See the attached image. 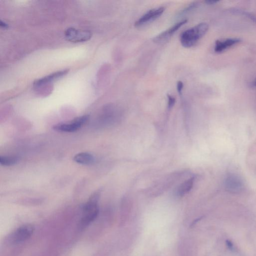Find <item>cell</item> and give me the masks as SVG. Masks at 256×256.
Masks as SVG:
<instances>
[{
  "label": "cell",
  "mask_w": 256,
  "mask_h": 256,
  "mask_svg": "<svg viewBox=\"0 0 256 256\" xmlns=\"http://www.w3.org/2000/svg\"><path fill=\"white\" fill-rule=\"evenodd\" d=\"M18 162V159L14 157H0V164L4 166H11L14 165Z\"/></svg>",
  "instance_id": "obj_13"
},
{
  "label": "cell",
  "mask_w": 256,
  "mask_h": 256,
  "mask_svg": "<svg viewBox=\"0 0 256 256\" xmlns=\"http://www.w3.org/2000/svg\"><path fill=\"white\" fill-rule=\"evenodd\" d=\"M168 106L169 108H172V107L175 105L176 102V99L173 96L170 95H168Z\"/></svg>",
  "instance_id": "obj_14"
},
{
  "label": "cell",
  "mask_w": 256,
  "mask_h": 256,
  "mask_svg": "<svg viewBox=\"0 0 256 256\" xmlns=\"http://www.w3.org/2000/svg\"><path fill=\"white\" fill-rule=\"evenodd\" d=\"M203 217H201L200 218H198V219H196L193 222H192V224H191V226L190 227H192L194 226L195 225V224H197V223L198 222L200 221L201 220V219H202Z\"/></svg>",
  "instance_id": "obj_18"
},
{
  "label": "cell",
  "mask_w": 256,
  "mask_h": 256,
  "mask_svg": "<svg viewBox=\"0 0 256 256\" xmlns=\"http://www.w3.org/2000/svg\"><path fill=\"white\" fill-rule=\"evenodd\" d=\"M224 185L226 190L231 193H239L244 188L243 180L234 174L227 175L224 181Z\"/></svg>",
  "instance_id": "obj_4"
},
{
  "label": "cell",
  "mask_w": 256,
  "mask_h": 256,
  "mask_svg": "<svg viewBox=\"0 0 256 256\" xmlns=\"http://www.w3.org/2000/svg\"><path fill=\"white\" fill-rule=\"evenodd\" d=\"M69 72L68 70H65L61 71L59 72H55L53 73L52 74L43 77L42 78L37 80V81H35L34 83V87L35 88L39 87L41 86H43L46 84L49 83L52 81H53L56 79L61 78L63 77Z\"/></svg>",
  "instance_id": "obj_9"
},
{
  "label": "cell",
  "mask_w": 256,
  "mask_h": 256,
  "mask_svg": "<svg viewBox=\"0 0 256 256\" xmlns=\"http://www.w3.org/2000/svg\"><path fill=\"white\" fill-rule=\"evenodd\" d=\"M208 29V25L206 23H202L187 30L181 35V44L185 48L192 47L206 34Z\"/></svg>",
  "instance_id": "obj_2"
},
{
  "label": "cell",
  "mask_w": 256,
  "mask_h": 256,
  "mask_svg": "<svg viewBox=\"0 0 256 256\" xmlns=\"http://www.w3.org/2000/svg\"><path fill=\"white\" fill-rule=\"evenodd\" d=\"M241 42V39L239 38H229L225 40H218L216 42L215 45V51L217 53H221L229 48Z\"/></svg>",
  "instance_id": "obj_10"
},
{
  "label": "cell",
  "mask_w": 256,
  "mask_h": 256,
  "mask_svg": "<svg viewBox=\"0 0 256 256\" xmlns=\"http://www.w3.org/2000/svg\"><path fill=\"white\" fill-rule=\"evenodd\" d=\"M0 26L3 29L8 28L9 27L8 25L6 24L5 23H4V22H2V21H1V22H0Z\"/></svg>",
  "instance_id": "obj_19"
},
{
  "label": "cell",
  "mask_w": 256,
  "mask_h": 256,
  "mask_svg": "<svg viewBox=\"0 0 256 256\" xmlns=\"http://www.w3.org/2000/svg\"><path fill=\"white\" fill-rule=\"evenodd\" d=\"M100 196L99 193L95 192L91 195L87 202L83 207V216L80 224L81 228L87 227L98 216V202Z\"/></svg>",
  "instance_id": "obj_1"
},
{
  "label": "cell",
  "mask_w": 256,
  "mask_h": 256,
  "mask_svg": "<svg viewBox=\"0 0 256 256\" xmlns=\"http://www.w3.org/2000/svg\"><path fill=\"white\" fill-rule=\"evenodd\" d=\"M73 160L76 163L84 165H89L95 161V158L88 153H80L75 156Z\"/></svg>",
  "instance_id": "obj_11"
},
{
  "label": "cell",
  "mask_w": 256,
  "mask_h": 256,
  "mask_svg": "<svg viewBox=\"0 0 256 256\" xmlns=\"http://www.w3.org/2000/svg\"><path fill=\"white\" fill-rule=\"evenodd\" d=\"M34 231V227L32 225H25L18 228L12 236L13 242L19 243L26 241L32 236Z\"/></svg>",
  "instance_id": "obj_6"
},
{
  "label": "cell",
  "mask_w": 256,
  "mask_h": 256,
  "mask_svg": "<svg viewBox=\"0 0 256 256\" xmlns=\"http://www.w3.org/2000/svg\"><path fill=\"white\" fill-rule=\"evenodd\" d=\"M226 244L227 247L229 249H230V250H232V249L234 248V245H233L232 241H231L229 240H226Z\"/></svg>",
  "instance_id": "obj_16"
},
{
  "label": "cell",
  "mask_w": 256,
  "mask_h": 256,
  "mask_svg": "<svg viewBox=\"0 0 256 256\" xmlns=\"http://www.w3.org/2000/svg\"><path fill=\"white\" fill-rule=\"evenodd\" d=\"M165 10V8L163 7L150 10L136 21L135 26L137 27H141L155 20L161 16Z\"/></svg>",
  "instance_id": "obj_7"
},
{
  "label": "cell",
  "mask_w": 256,
  "mask_h": 256,
  "mask_svg": "<svg viewBox=\"0 0 256 256\" xmlns=\"http://www.w3.org/2000/svg\"><path fill=\"white\" fill-rule=\"evenodd\" d=\"M218 2H219V1H217V0H207L205 1V3L208 5H214Z\"/></svg>",
  "instance_id": "obj_17"
},
{
  "label": "cell",
  "mask_w": 256,
  "mask_h": 256,
  "mask_svg": "<svg viewBox=\"0 0 256 256\" xmlns=\"http://www.w3.org/2000/svg\"><path fill=\"white\" fill-rule=\"evenodd\" d=\"M187 22H188L187 20H184L179 23H177L174 26L170 28L169 29L167 30L166 31L162 32L156 37H155L153 39V41L154 42L156 43H161L165 42L169 39L177 30L179 29L180 28L187 23Z\"/></svg>",
  "instance_id": "obj_8"
},
{
  "label": "cell",
  "mask_w": 256,
  "mask_h": 256,
  "mask_svg": "<svg viewBox=\"0 0 256 256\" xmlns=\"http://www.w3.org/2000/svg\"><path fill=\"white\" fill-rule=\"evenodd\" d=\"M252 86L254 87H256V77L255 78V79L254 80L253 82L252 83Z\"/></svg>",
  "instance_id": "obj_20"
},
{
  "label": "cell",
  "mask_w": 256,
  "mask_h": 256,
  "mask_svg": "<svg viewBox=\"0 0 256 256\" xmlns=\"http://www.w3.org/2000/svg\"><path fill=\"white\" fill-rule=\"evenodd\" d=\"M90 116L84 115L76 118L69 123H60L54 126L53 129L61 132H74L78 130L89 119Z\"/></svg>",
  "instance_id": "obj_3"
},
{
  "label": "cell",
  "mask_w": 256,
  "mask_h": 256,
  "mask_svg": "<svg viewBox=\"0 0 256 256\" xmlns=\"http://www.w3.org/2000/svg\"><path fill=\"white\" fill-rule=\"evenodd\" d=\"M194 180H195V178L192 177L181 184L177 189V195L183 196L189 192L193 188Z\"/></svg>",
  "instance_id": "obj_12"
},
{
  "label": "cell",
  "mask_w": 256,
  "mask_h": 256,
  "mask_svg": "<svg viewBox=\"0 0 256 256\" xmlns=\"http://www.w3.org/2000/svg\"><path fill=\"white\" fill-rule=\"evenodd\" d=\"M184 88V84L183 82L181 81H179L177 83V89L178 93L181 95L182 94V90Z\"/></svg>",
  "instance_id": "obj_15"
},
{
  "label": "cell",
  "mask_w": 256,
  "mask_h": 256,
  "mask_svg": "<svg viewBox=\"0 0 256 256\" xmlns=\"http://www.w3.org/2000/svg\"><path fill=\"white\" fill-rule=\"evenodd\" d=\"M66 38L72 42H82L88 41L92 37V34L89 31L78 30L73 28H70L66 31Z\"/></svg>",
  "instance_id": "obj_5"
}]
</instances>
